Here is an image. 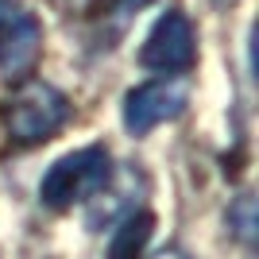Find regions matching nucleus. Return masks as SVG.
<instances>
[{
    "mask_svg": "<svg viewBox=\"0 0 259 259\" xmlns=\"http://www.w3.org/2000/svg\"><path fill=\"white\" fill-rule=\"evenodd\" d=\"M228 228L240 244H255V197L251 194H240L232 205H228Z\"/></svg>",
    "mask_w": 259,
    "mask_h": 259,
    "instance_id": "obj_8",
    "label": "nucleus"
},
{
    "mask_svg": "<svg viewBox=\"0 0 259 259\" xmlns=\"http://www.w3.org/2000/svg\"><path fill=\"white\" fill-rule=\"evenodd\" d=\"M108 174H112V155L101 143L77 147V151L62 155L47 166L43 182H39V201L51 213H66V209L89 201L108 182Z\"/></svg>",
    "mask_w": 259,
    "mask_h": 259,
    "instance_id": "obj_1",
    "label": "nucleus"
},
{
    "mask_svg": "<svg viewBox=\"0 0 259 259\" xmlns=\"http://www.w3.org/2000/svg\"><path fill=\"white\" fill-rule=\"evenodd\" d=\"M197 58L194 23L182 8H166L140 47V66L155 74H186Z\"/></svg>",
    "mask_w": 259,
    "mask_h": 259,
    "instance_id": "obj_5",
    "label": "nucleus"
},
{
    "mask_svg": "<svg viewBox=\"0 0 259 259\" xmlns=\"http://www.w3.org/2000/svg\"><path fill=\"white\" fill-rule=\"evenodd\" d=\"M43 51V23L20 0H0V77L20 81Z\"/></svg>",
    "mask_w": 259,
    "mask_h": 259,
    "instance_id": "obj_4",
    "label": "nucleus"
},
{
    "mask_svg": "<svg viewBox=\"0 0 259 259\" xmlns=\"http://www.w3.org/2000/svg\"><path fill=\"white\" fill-rule=\"evenodd\" d=\"M190 105V81L182 74H159L143 85L124 93V132L128 136H151L155 128L178 120Z\"/></svg>",
    "mask_w": 259,
    "mask_h": 259,
    "instance_id": "obj_3",
    "label": "nucleus"
},
{
    "mask_svg": "<svg viewBox=\"0 0 259 259\" xmlns=\"http://www.w3.org/2000/svg\"><path fill=\"white\" fill-rule=\"evenodd\" d=\"M151 259H186V255H182V251H178V248H166V251H155Z\"/></svg>",
    "mask_w": 259,
    "mask_h": 259,
    "instance_id": "obj_9",
    "label": "nucleus"
},
{
    "mask_svg": "<svg viewBox=\"0 0 259 259\" xmlns=\"http://www.w3.org/2000/svg\"><path fill=\"white\" fill-rule=\"evenodd\" d=\"M151 232H155V217L147 213V209L128 213L124 221L112 225L105 259H143V251H147V244H151Z\"/></svg>",
    "mask_w": 259,
    "mask_h": 259,
    "instance_id": "obj_7",
    "label": "nucleus"
},
{
    "mask_svg": "<svg viewBox=\"0 0 259 259\" xmlns=\"http://www.w3.org/2000/svg\"><path fill=\"white\" fill-rule=\"evenodd\" d=\"M143 201V170L136 166H112L108 182L101 186L97 194L89 197V228H105V225H116L124 221L128 213H136Z\"/></svg>",
    "mask_w": 259,
    "mask_h": 259,
    "instance_id": "obj_6",
    "label": "nucleus"
},
{
    "mask_svg": "<svg viewBox=\"0 0 259 259\" xmlns=\"http://www.w3.org/2000/svg\"><path fill=\"white\" fill-rule=\"evenodd\" d=\"M70 120V101L51 81H23L8 108V140L16 147H39L54 140Z\"/></svg>",
    "mask_w": 259,
    "mask_h": 259,
    "instance_id": "obj_2",
    "label": "nucleus"
}]
</instances>
